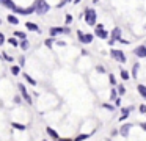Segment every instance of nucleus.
I'll return each instance as SVG.
<instances>
[{"label": "nucleus", "mask_w": 146, "mask_h": 141, "mask_svg": "<svg viewBox=\"0 0 146 141\" xmlns=\"http://www.w3.org/2000/svg\"><path fill=\"white\" fill-rule=\"evenodd\" d=\"M85 22L90 25V27H96V19H98V14H96L94 8H86L85 9Z\"/></svg>", "instance_id": "obj_1"}, {"label": "nucleus", "mask_w": 146, "mask_h": 141, "mask_svg": "<svg viewBox=\"0 0 146 141\" xmlns=\"http://www.w3.org/2000/svg\"><path fill=\"white\" fill-rule=\"evenodd\" d=\"M35 9H36V14H39V16H42V14H46V13L50 9V6H49V3L46 2V0H35Z\"/></svg>", "instance_id": "obj_2"}, {"label": "nucleus", "mask_w": 146, "mask_h": 141, "mask_svg": "<svg viewBox=\"0 0 146 141\" xmlns=\"http://www.w3.org/2000/svg\"><path fill=\"white\" fill-rule=\"evenodd\" d=\"M110 55H111V58L116 60L118 63H126V55H124L123 50H119V49H111V50H110Z\"/></svg>", "instance_id": "obj_3"}, {"label": "nucleus", "mask_w": 146, "mask_h": 141, "mask_svg": "<svg viewBox=\"0 0 146 141\" xmlns=\"http://www.w3.org/2000/svg\"><path fill=\"white\" fill-rule=\"evenodd\" d=\"M77 36H79V41L82 44H90V42H93V39H94V36H93V34L82 33L80 30H77Z\"/></svg>", "instance_id": "obj_4"}, {"label": "nucleus", "mask_w": 146, "mask_h": 141, "mask_svg": "<svg viewBox=\"0 0 146 141\" xmlns=\"http://www.w3.org/2000/svg\"><path fill=\"white\" fill-rule=\"evenodd\" d=\"M17 88H19L21 94H22V97H24V100H25V102L29 103V105H32V103H33V100H32V96H30V94L27 93L25 85H24V83H19V85H17Z\"/></svg>", "instance_id": "obj_5"}, {"label": "nucleus", "mask_w": 146, "mask_h": 141, "mask_svg": "<svg viewBox=\"0 0 146 141\" xmlns=\"http://www.w3.org/2000/svg\"><path fill=\"white\" fill-rule=\"evenodd\" d=\"M69 31H71V30H69L68 27H52L50 30H49V33H50V36H52V38H55L57 34H60V33L68 34Z\"/></svg>", "instance_id": "obj_6"}, {"label": "nucleus", "mask_w": 146, "mask_h": 141, "mask_svg": "<svg viewBox=\"0 0 146 141\" xmlns=\"http://www.w3.org/2000/svg\"><path fill=\"white\" fill-rule=\"evenodd\" d=\"M16 13H19V14H22V16H29V14H33V13H36V9H35V5L27 6V8H19V6H17Z\"/></svg>", "instance_id": "obj_7"}, {"label": "nucleus", "mask_w": 146, "mask_h": 141, "mask_svg": "<svg viewBox=\"0 0 146 141\" xmlns=\"http://www.w3.org/2000/svg\"><path fill=\"white\" fill-rule=\"evenodd\" d=\"M133 127V124H129V122H126V124H123L121 125V128H119V135L123 138H127L129 136V132H130V128Z\"/></svg>", "instance_id": "obj_8"}, {"label": "nucleus", "mask_w": 146, "mask_h": 141, "mask_svg": "<svg viewBox=\"0 0 146 141\" xmlns=\"http://www.w3.org/2000/svg\"><path fill=\"white\" fill-rule=\"evenodd\" d=\"M96 36H99L101 39L108 38V31H105V28H104V25H102V24L96 25Z\"/></svg>", "instance_id": "obj_9"}, {"label": "nucleus", "mask_w": 146, "mask_h": 141, "mask_svg": "<svg viewBox=\"0 0 146 141\" xmlns=\"http://www.w3.org/2000/svg\"><path fill=\"white\" fill-rule=\"evenodd\" d=\"M133 55L138 58H146V46H137L133 49Z\"/></svg>", "instance_id": "obj_10"}, {"label": "nucleus", "mask_w": 146, "mask_h": 141, "mask_svg": "<svg viewBox=\"0 0 146 141\" xmlns=\"http://www.w3.org/2000/svg\"><path fill=\"white\" fill-rule=\"evenodd\" d=\"M0 3H2V5H3V6H7L8 9H11V11H14V13H16L17 6L14 5V3L11 2V0H0Z\"/></svg>", "instance_id": "obj_11"}, {"label": "nucleus", "mask_w": 146, "mask_h": 141, "mask_svg": "<svg viewBox=\"0 0 146 141\" xmlns=\"http://www.w3.org/2000/svg\"><path fill=\"white\" fill-rule=\"evenodd\" d=\"M132 110H133V107H127V108L121 110V113H123V115L119 116V121H124V119L129 118V115H130V111H132Z\"/></svg>", "instance_id": "obj_12"}, {"label": "nucleus", "mask_w": 146, "mask_h": 141, "mask_svg": "<svg viewBox=\"0 0 146 141\" xmlns=\"http://www.w3.org/2000/svg\"><path fill=\"white\" fill-rule=\"evenodd\" d=\"M110 39H113V41H119V39H121V28H119V27H115V28H113Z\"/></svg>", "instance_id": "obj_13"}, {"label": "nucleus", "mask_w": 146, "mask_h": 141, "mask_svg": "<svg viewBox=\"0 0 146 141\" xmlns=\"http://www.w3.org/2000/svg\"><path fill=\"white\" fill-rule=\"evenodd\" d=\"M25 27L29 28L30 31H35V33H41V28H39L36 24H33V22H27V24H25Z\"/></svg>", "instance_id": "obj_14"}, {"label": "nucleus", "mask_w": 146, "mask_h": 141, "mask_svg": "<svg viewBox=\"0 0 146 141\" xmlns=\"http://www.w3.org/2000/svg\"><path fill=\"white\" fill-rule=\"evenodd\" d=\"M46 132H47V135L52 138V140H57V141L60 140V136H58V133H57V132H55L52 127H46Z\"/></svg>", "instance_id": "obj_15"}, {"label": "nucleus", "mask_w": 146, "mask_h": 141, "mask_svg": "<svg viewBox=\"0 0 146 141\" xmlns=\"http://www.w3.org/2000/svg\"><path fill=\"white\" fill-rule=\"evenodd\" d=\"M137 91L140 93V96L143 99H146V85H137Z\"/></svg>", "instance_id": "obj_16"}, {"label": "nucleus", "mask_w": 146, "mask_h": 141, "mask_svg": "<svg viewBox=\"0 0 146 141\" xmlns=\"http://www.w3.org/2000/svg\"><path fill=\"white\" fill-rule=\"evenodd\" d=\"M7 21L10 22V24H13V25H17V24H19V19H17L16 16H13V14H8V16H7Z\"/></svg>", "instance_id": "obj_17"}, {"label": "nucleus", "mask_w": 146, "mask_h": 141, "mask_svg": "<svg viewBox=\"0 0 146 141\" xmlns=\"http://www.w3.org/2000/svg\"><path fill=\"white\" fill-rule=\"evenodd\" d=\"M138 69H140V64H138V63H135V64H133V68H132V72H130V75H132L133 78L138 77Z\"/></svg>", "instance_id": "obj_18"}, {"label": "nucleus", "mask_w": 146, "mask_h": 141, "mask_svg": "<svg viewBox=\"0 0 146 141\" xmlns=\"http://www.w3.org/2000/svg\"><path fill=\"white\" fill-rule=\"evenodd\" d=\"M11 125H13V128H16V130H25L27 128V125L19 124V122H11Z\"/></svg>", "instance_id": "obj_19"}, {"label": "nucleus", "mask_w": 146, "mask_h": 141, "mask_svg": "<svg viewBox=\"0 0 146 141\" xmlns=\"http://www.w3.org/2000/svg\"><path fill=\"white\" fill-rule=\"evenodd\" d=\"M118 99V89L116 88H111L110 91V100H116Z\"/></svg>", "instance_id": "obj_20"}, {"label": "nucleus", "mask_w": 146, "mask_h": 141, "mask_svg": "<svg viewBox=\"0 0 146 141\" xmlns=\"http://www.w3.org/2000/svg\"><path fill=\"white\" fill-rule=\"evenodd\" d=\"M130 77H132V75H130L129 72L124 71V69H121V78H123V80H129Z\"/></svg>", "instance_id": "obj_21"}, {"label": "nucleus", "mask_w": 146, "mask_h": 141, "mask_svg": "<svg viewBox=\"0 0 146 141\" xmlns=\"http://www.w3.org/2000/svg\"><path fill=\"white\" fill-rule=\"evenodd\" d=\"M24 77H25V80H27V81H29V83H30V85H32V86H36V80H33V78H32V77H30V75H29V74H24Z\"/></svg>", "instance_id": "obj_22"}, {"label": "nucleus", "mask_w": 146, "mask_h": 141, "mask_svg": "<svg viewBox=\"0 0 146 141\" xmlns=\"http://www.w3.org/2000/svg\"><path fill=\"white\" fill-rule=\"evenodd\" d=\"M29 47H30V42L27 39H22V42H21V49H22V50H29Z\"/></svg>", "instance_id": "obj_23"}, {"label": "nucleus", "mask_w": 146, "mask_h": 141, "mask_svg": "<svg viewBox=\"0 0 146 141\" xmlns=\"http://www.w3.org/2000/svg\"><path fill=\"white\" fill-rule=\"evenodd\" d=\"M90 136H91V135H79V136H77V138H74V141H85V140H88V138Z\"/></svg>", "instance_id": "obj_24"}, {"label": "nucleus", "mask_w": 146, "mask_h": 141, "mask_svg": "<svg viewBox=\"0 0 146 141\" xmlns=\"http://www.w3.org/2000/svg\"><path fill=\"white\" fill-rule=\"evenodd\" d=\"M14 36H17V38H21V39H27V34L24 33V31H14Z\"/></svg>", "instance_id": "obj_25"}, {"label": "nucleus", "mask_w": 146, "mask_h": 141, "mask_svg": "<svg viewBox=\"0 0 146 141\" xmlns=\"http://www.w3.org/2000/svg\"><path fill=\"white\" fill-rule=\"evenodd\" d=\"M102 108L108 110V111H115V105H110V103H102Z\"/></svg>", "instance_id": "obj_26"}, {"label": "nucleus", "mask_w": 146, "mask_h": 141, "mask_svg": "<svg viewBox=\"0 0 146 141\" xmlns=\"http://www.w3.org/2000/svg\"><path fill=\"white\" fill-rule=\"evenodd\" d=\"M54 42H55V39H54V38H50V39H46V41H44V44L49 47V49H50V47L54 46Z\"/></svg>", "instance_id": "obj_27"}, {"label": "nucleus", "mask_w": 146, "mask_h": 141, "mask_svg": "<svg viewBox=\"0 0 146 141\" xmlns=\"http://www.w3.org/2000/svg\"><path fill=\"white\" fill-rule=\"evenodd\" d=\"M8 42H10L11 46H14V47H16V46H21V44L17 42V39H16V38H10V39H8Z\"/></svg>", "instance_id": "obj_28"}, {"label": "nucleus", "mask_w": 146, "mask_h": 141, "mask_svg": "<svg viewBox=\"0 0 146 141\" xmlns=\"http://www.w3.org/2000/svg\"><path fill=\"white\" fill-rule=\"evenodd\" d=\"M11 72H13V75H17L19 74V66H13V68H11Z\"/></svg>", "instance_id": "obj_29"}, {"label": "nucleus", "mask_w": 146, "mask_h": 141, "mask_svg": "<svg viewBox=\"0 0 146 141\" xmlns=\"http://www.w3.org/2000/svg\"><path fill=\"white\" fill-rule=\"evenodd\" d=\"M124 93H126V88L121 86V85H119V86H118V94H119V96H123Z\"/></svg>", "instance_id": "obj_30"}, {"label": "nucleus", "mask_w": 146, "mask_h": 141, "mask_svg": "<svg viewBox=\"0 0 146 141\" xmlns=\"http://www.w3.org/2000/svg\"><path fill=\"white\" fill-rule=\"evenodd\" d=\"M108 80H110V83H111V85H116V78L113 77V74L108 75Z\"/></svg>", "instance_id": "obj_31"}, {"label": "nucleus", "mask_w": 146, "mask_h": 141, "mask_svg": "<svg viewBox=\"0 0 146 141\" xmlns=\"http://www.w3.org/2000/svg\"><path fill=\"white\" fill-rule=\"evenodd\" d=\"M138 111L140 113H145V115H146V105H140L138 107Z\"/></svg>", "instance_id": "obj_32"}, {"label": "nucleus", "mask_w": 146, "mask_h": 141, "mask_svg": "<svg viewBox=\"0 0 146 141\" xmlns=\"http://www.w3.org/2000/svg\"><path fill=\"white\" fill-rule=\"evenodd\" d=\"M3 58L7 60V61H13V56H10V55H7V53L3 52Z\"/></svg>", "instance_id": "obj_33"}, {"label": "nucleus", "mask_w": 146, "mask_h": 141, "mask_svg": "<svg viewBox=\"0 0 146 141\" xmlns=\"http://www.w3.org/2000/svg\"><path fill=\"white\" fill-rule=\"evenodd\" d=\"M21 102H22V100H21V96H16V97H14V103H16V105H19Z\"/></svg>", "instance_id": "obj_34"}, {"label": "nucleus", "mask_w": 146, "mask_h": 141, "mask_svg": "<svg viewBox=\"0 0 146 141\" xmlns=\"http://www.w3.org/2000/svg\"><path fill=\"white\" fill-rule=\"evenodd\" d=\"M71 22H72V16L68 14V16H66V24H71Z\"/></svg>", "instance_id": "obj_35"}, {"label": "nucleus", "mask_w": 146, "mask_h": 141, "mask_svg": "<svg viewBox=\"0 0 146 141\" xmlns=\"http://www.w3.org/2000/svg\"><path fill=\"white\" fill-rule=\"evenodd\" d=\"M96 71H98V72H101V74H104V72H105V69L102 68V66H98V68H96Z\"/></svg>", "instance_id": "obj_36"}, {"label": "nucleus", "mask_w": 146, "mask_h": 141, "mask_svg": "<svg viewBox=\"0 0 146 141\" xmlns=\"http://www.w3.org/2000/svg\"><path fill=\"white\" fill-rule=\"evenodd\" d=\"M68 2H69V0H63V2H60V3H58V8H61V6H64Z\"/></svg>", "instance_id": "obj_37"}, {"label": "nucleus", "mask_w": 146, "mask_h": 141, "mask_svg": "<svg viewBox=\"0 0 146 141\" xmlns=\"http://www.w3.org/2000/svg\"><path fill=\"white\" fill-rule=\"evenodd\" d=\"M138 125H140V127H141V128H143V130H145V132H146V122H140V124H138Z\"/></svg>", "instance_id": "obj_38"}, {"label": "nucleus", "mask_w": 146, "mask_h": 141, "mask_svg": "<svg viewBox=\"0 0 146 141\" xmlns=\"http://www.w3.org/2000/svg\"><path fill=\"white\" fill-rule=\"evenodd\" d=\"M115 105H116V107H119V105H121V99H119V97H118V99L115 100Z\"/></svg>", "instance_id": "obj_39"}, {"label": "nucleus", "mask_w": 146, "mask_h": 141, "mask_svg": "<svg viewBox=\"0 0 146 141\" xmlns=\"http://www.w3.org/2000/svg\"><path fill=\"white\" fill-rule=\"evenodd\" d=\"M3 42H5V36H3V34H0V46H2Z\"/></svg>", "instance_id": "obj_40"}, {"label": "nucleus", "mask_w": 146, "mask_h": 141, "mask_svg": "<svg viewBox=\"0 0 146 141\" xmlns=\"http://www.w3.org/2000/svg\"><path fill=\"white\" fill-rule=\"evenodd\" d=\"M58 46H61V47H64V46H66V42H64V41H58Z\"/></svg>", "instance_id": "obj_41"}, {"label": "nucleus", "mask_w": 146, "mask_h": 141, "mask_svg": "<svg viewBox=\"0 0 146 141\" xmlns=\"http://www.w3.org/2000/svg\"><path fill=\"white\" fill-rule=\"evenodd\" d=\"M119 42H121V44H129V41H126V39H123V38H121Z\"/></svg>", "instance_id": "obj_42"}, {"label": "nucleus", "mask_w": 146, "mask_h": 141, "mask_svg": "<svg viewBox=\"0 0 146 141\" xmlns=\"http://www.w3.org/2000/svg\"><path fill=\"white\" fill-rule=\"evenodd\" d=\"M80 2H82V0H74V3H80Z\"/></svg>", "instance_id": "obj_43"}, {"label": "nucleus", "mask_w": 146, "mask_h": 141, "mask_svg": "<svg viewBox=\"0 0 146 141\" xmlns=\"http://www.w3.org/2000/svg\"><path fill=\"white\" fill-rule=\"evenodd\" d=\"M42 141H47V140H42Z\"/></svg>", "instance_id": "obj_44"}, {"label": "nucleus", "mask_w": 146, "mask_h": 141, "mask_svg": "<svg viewBox=\"0 0 146 141\" xmlns=\"http://www.w3.org/2000/svg\"><path fill=\"white\" fill-rule=\"evenodd\" d=\"M71 2H74V0H71Z\"/></svg>", "instance_id": "obj_45"}, {"label": "nucleus", "mask_w": 146, "mask_h": 141, "mask_svg": "<svg viewBox=\"0 0 146 141\" xmlns=\"http://www.w3.org/2000/svg\"><path fill=\"white\" fill-rule=\"evenodd\" d=\"M145 28H146V25H145Z\"/></svg>", "instance_id": "obj_46"}]
</instances>
